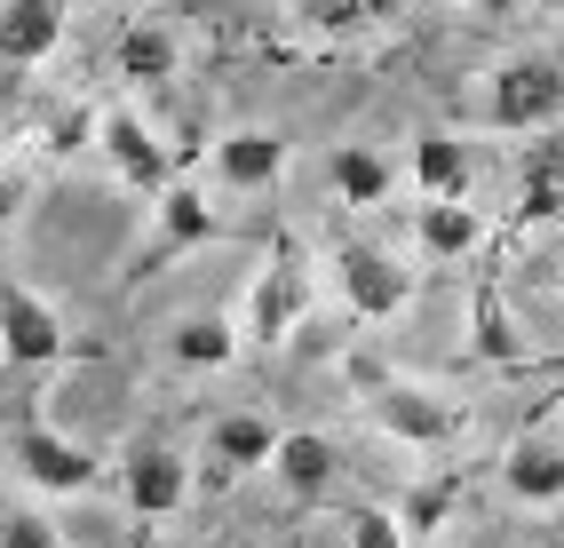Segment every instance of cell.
<instances>
[{"label":"cell","instance_id":"obj_10","mask_svg":"<svg viewBox=\"0 0 564 548\" xmlns=\"http://www.w3.org/2000/svg\"><path fill=\"white\" fill-rule=\"evenodd\" d=\"M120 493H128L135 517H175V508L192 501V461L175 446H160V437H143V446H128V461H120Z\"/></svg>","mask_w":564,"mask_h":548},{"label":"cell","instance_id":"obj_24","mask_svg":"<svg viewBox=\"0 0 564 548\" xmlns=\"http://www.w3.org/2000/svg\"><path fill=\"white\" fill-rule=\"evenodd\" d=\"M477 350H485V358H501V365H517V335H509V318H501V295H494V286H477Z\"/></svg>","mask_w":564,"mask_h":548},{"label":"cell","instance_id":"obj_15","mask_svg":"<svg viewBox=\"0 0 564 548\" xmlns=\"http://www.w3.org/2000/svg\"><path fill=\"white\" fill-rule=\"evenodd\" d=\"M271 478H279L294 501H326L334 478H343V453H334V437H318V429H286L279 453H271Z\"/></svg>","mask_w":564,"mask_h":548},{"label":"cell","instance_id":"obj_19","mask_svg":"<svg viewBox=\"0 0 564 548\" xmlns=\"http://www.w3.org/2000/svg\"><path fill=\"white\" fill-rule=\"evenodd\" d=\"M326 183H334V199H343V207H382L398 191V167L373 152V143H334Z\"/></svg>","mask_w":564,"mask_h":548},{"label":"cell","instance_id":"obj_26","mask_svg":"<svg viewBox=\"0 0 564 548\" xmlns=\"http://www.w3.org/2000/svg\"><path fill=\"white\" fill-rule=\"evenodd\" d=\"M24 191H32V183H24V167H9V160H0V239L17 231V215H24Z\"/></svg>","mask_w":564,"mask_h":548},{"label":"cell","instance_id":"obj_1","mask_svg":"<svg viewBox=\"0 0 564 548\" xmlns=\"http://www.w3.org/2000/svg\"><path fill=\"white\" fill-rule=\"evenodd\" d=\"M564 120V64L556 56H509L485 80V128L501 135H541Z\"/></svg>","mask_w":564,"mask_h":548},{"label":"cell","instance_id":"obj_6","mask_svg":"<svg viewBox=\"0 0 564 548\" xmlns=\"http://www.w3.org/2000/svg\"><path fill=\"white\" fill-rule=\"evenodd\" d=\"M223 239V215H215V199L199 191V183H167V191L152 199V246L135 254V278H152V271H167L175 254H192V246H215Z\"/></svg>","mask_w":564,"mask_h":548},{"label":"cell","instance_id":"obj_12","mask_svg":"<svg viewBox=\"0 0 564 548\" xmlns=\"http://www.w3.org/2000/svg\"><path fill=\"white\" fill-rule=\"evenodd\" d=\"M501 493L517 508H564V437L556 429H524L501 453Z\"/></svg>","mask_w":564,"mask_h":548},{"label":"cell","instance_id":"obj_28","mask_svg":"<svg viewBox=\"0 0 564 548\" xmlns=\"http://www.w3.org/2000/svg\"><path fill=\"white\" fill-rule=\"evenodd\" d=\"M533 9H549V17H564V0H533Z\"/></svg>","mask_w":564,"mask_h":548},{"label":"cell","instance_id":"obj_2","mask_svg":"<svg viewBox=\"0 0 564 548\" xmlns=\"http://www.w3.org/2000/svg\"><path fill=\"white\" fill-rule=\"evenodd\" d=\"M366 421L382 429V437H398V446H413V453H445L469 429L454 397H437L430 382H398V374H382V382L366 390Z\"/></svg>","mask_w":564,"mask_h":548},{"label":"cell","instance_id":"obj_20","mask_svg":"<svg viewBox=\"0 0 564 548\" xmlns=\"http://www.w3.org/2000/svg\"><path fill=\"white\" fill-rule=\"evenodd\" d=\"M454 501H462V485H454V478H422V485L398 501V517H405V533H413V540H437V533H445V517H454Z\"/></svg>","mask_w":564,"mask_h":548},{"label":"cell","instance_id":"obj_13","mask_svg":"<svg viewBox=\"0 0 564 548\" xmlns=\"http://www.w3.org/2000/svg\"><path fill=\"white\" fill-rule=\"evenodd\" d=\"M286 175V135L279 128H231L215 135V183L223 191H271Z\"/></svg>","mask_w":564,"mask_h":548},{"label":"cell","instance_id":"obj_9","mask_svg":"<svg viewBox=\"0 0 564 548\" xmlns=\"http://www.w3.org/2000/svg\"><path fill=\"white\" fill-rule=\"evenodd\" d=\"M72 32V0H0V72L24 80L41 72Z\"/></svg>","mask_w":564,"mask_h":548},{"label":"cell","instance_id":"obj_27","mask_svg":"<svg viewBox=\"0 0 564 548\" xmlns=\"http://www.w3.org/2000/svg\"><path fill=\"white\" fill-rule=\"evenodd\" d=\"M358 9H366V24H398V17L413 9V0H358Z\"/></svg>","mask_w":564,"mask_h":548},{"label":"cell","instance_id":"obj_29","mask_svg":"<svg viewBox=\"0 0 564 548\" xmlns=\"http://www.w3.org/2000/svg\"><path fill=\"white\" fill-rule=\"evenodd\" d=\"M556 548H564V540H556Z\"/></svg>","mask_w":564,"mask_h":548},{"label":"cell","instance_id":"obj_14","mask_svg":"<svg viewBox=\"0 0 564 548\" xmlns=\"http://www.w3.org/2000/svg\"><path fill=\"white\" fill-rule=\"evenodd\" d=\"M111 72H120L128 88H167L183 72V41L160 17H135V24H120V41H111Z\"/></svg>","mask_w":564,"mask_h":548},{"label":"cell","instance_id":"obj_23","mask_svg":"<svg viewBox=\"0 0 564 548\" xmlns=\"http://www.w3.org/2000/svg\"><path fill=\"white\" fill-rule=\"evenodd\" d=\"M343 540H350V548H413V533H405L398 508H350Z\"/></svg>","mask_w":564,"mask_h":548},{"label":"cell","instance_id":"obj_7","mask_svg":"<svg viewBox=\"0 0 564 548\" xmlns=\"http://www.w3.org/2000/svg\"><path fill=\"white\" fill-rule=\"evenodd\" d=\"M334 286H343V303H350V318H398L405 303H413V271L398 263L390 246H366V239H343L334 246Z\"/></svg>","mask_w":564,"mask_h":548},{"label":"cell","instance_id":"obj_25","mask_svg":"<svg viewBox=\"0 0 564 548\" xmlns=\"http://www.w3.org/2000/svg\"><path fill=\"white\" fill-rule=\"evenodd\" d=\"M0 548H64V533L41 508H9V517H0Z\"/></svg>","mask_w":564,"mask_h":548},{"label":"cell","instance_id":"obj_17","mask_svg":"<svg viewBox=\"0 0 564 548\" xmlns=\"http://www.w3.org/2000/svg\"><path fill=\"white\" fill-rule=\"evenodd\" d=\"M239 350H247V335H239V318H223V310H192V318L167 326V358L192 365V374H223Z\"/></svg>","mask_w":564,"mask_h":548},{"label":"cell","instance_id":"obj_18","mask_svg":"<svg viewBox=\"0 0 564 548\" xmlns=\"http://www.w3.org/2000/svg\"><path fill=\"white\" fill-rule=\"evenodd\" d=\"M413 191L422 199H469V143L454 128L413 135Z\"/></svg>","mask_w":564,"mask_h":548},{"label":"cell","instance_id":"obj_4","mask_svg":"<svg viewBox=\"0 0 564 548\" xmlns=\"http://www.w3.org/2000/svg\"><path fill=\"white\" fill-rule=\"evenodd\" d=\"M303 310H311V271H303V254H294V239H279L271 263L254 271L247 303H239V335L254 350H279L294 326H303Z\"/></svg>","mask_w":564,"mask_h":548},{"label":"cell","instance_id":"obj_5","mask_svg":"<svg viewBox=\"0 0 564 548\" xmlns=\"http://www.w3.org/2000/svg\"><path fill=\"white\" fill-rule=\"evenodd\" d=\"M9 461H17V478H24L32 493H56V501H72V493H96V485H104V461L80 446V437L48 429V421H17V437H9Z\"/></svg>","mask_w":564,"mask_h":548},{"label":"cell","instance_id":"obj_8","mask_svg":"<svg viewBox=\"0 0 564 548\" xmlns=\"http://www.w3.org/2000/svg\"><path fill=\"white\" fill-rule=\"evenodd\" d=\"M0 358H9V365H56V358H72V335H64L56 303H41L9 271H0Z\"/></svg>","mask_w":564,"mask_h":548},{"label":"cell","instance_id":"obj_11","mask_svg":"<svg viewBox=\"0 0 564 548\" xmlns=\"http://www.w3.org/2000/svg\"><path fill=\"white\" fill-rule=\"evenodd\" d=\"M279 437H286V429H279L271 414H254V406L215 414V421H207V478H215V485H231V478H254V469H271Z\"/></svg>","mask_w":564,"mask_h":548},{"label":"cell","instance_id":"obj_16","mask_svg":"<svg viewBox=\"0 0 564 548\" xmlns=\"http://www.w3.org/2000/svg\"><path fill=\"white\" fill-rule=\"evenodd\" d=\"M413 246H422L430 263H469V254L485 246V215L469 199H422V215H413Z\"/></svg>","mask_w":564,"mask_h":548},{"label":"cell","instance_id":"obj_22","mask_svg":"<svg viewBox=\"0 0 564 548\" xmlns=\"http://www.w3.org/2000/svg\"><path fill=\"white\" fill-rule=\"evenodd\" d=\"M286 9H294V24H311L318 41H350V32H373L358 0H286Z\"/></svg>","mask_w":564,"mask_h":548},{"label":"cell","instance_id":"obj_3","mask_svg":"<svg viewBox=\"0 0 564 548\" xmlns=\"http://www.w3.org/2000/svg\"><path fill=\"white\" fill-rule=\"evenodd\" d=\"M96 152H104V167L128 183V191H143V199H160L167 183H175V167H183V152L175 143H160V128L135 112V103H104L96 112Z\"/></svg>","mask_w":564,"mask_h":548},{"label":"cell","instance_id":"obj_21","mask_svg":"<svg viewBox=\"0 0 564 548\" xmlns=\"http://www.w3.org/2000/svg\"><path fill=\"white\" fill-rule=\"evenodd\" d=\"M80 143H96V112H88V103H64V112H48V120H41L32 152H41V160H72Z\"/></svg>","mask_w":564,"mask_h":548}]
</instances>
